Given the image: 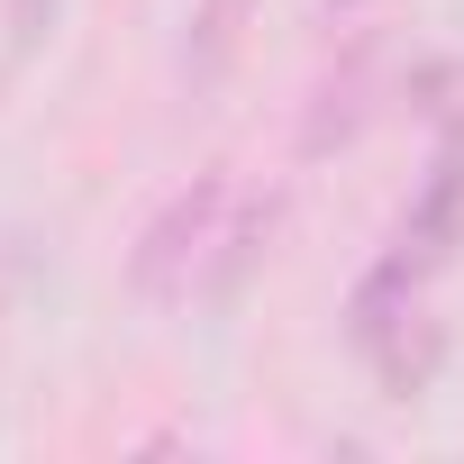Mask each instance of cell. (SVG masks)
I'll list each match as a JSON object with an SVG mask.
<instances>
[{
  "label": "cell",
  "mask_w": 464,
  "mask_h": 464,
  "mask_svg": "<svg viewBox=\"0 0 464 464\" xmlns=\"http://www.w3.org/2000/svg\"><path fill=\"white\" fill-rule=\"evenodd\" d=\"M227 200H237V182L209 164V173H191V182H182V191L146 218V237H137V256H128V283H137L146 301H182V292L200 283L209 246H227V237H218Z\"/></svg>",
  "instance_id": "1"
},
{
  "label": "cell",
  "mask_w": 464,
  "mask_h": 464,
  "mask_svg": "<svg viewBox=\"0 0 464 464\" xmlns=\"http://www.w3.org/2000/svg\"><path fill=\"white\" fill-rule=\"evenodd\" d=\"M455 237H464V128L446 137V155H437V173H428L419 209L401 218V246H410L419 265H437V256H446Z\"/></svg>",
  "instance_id": "2"
},
{
  "label": "cell",
  "mask_w": 464,
  "mask_h": 464,
  "mask_svg": "<svg viewBox=\"0 0 464 464\" xmlns=\"http://www.w3.org/2000/svg\"><path fill=\"white\" fill-rule=\"evenodd\" d=\"M364 92H373V46H355V55H346V73H337V82H319V110H310V128H301V155L346 146V137L364 128Z\"/></svg>",
  "instance_id": "3"
},
{
  "label": "cell",
  "mask_w": 464,
  "mask_h": 464,
  "mask_svg": "<svg viewBox=\"0 0 464 464\" xmlns=\"http://www.w3.org/2000/svg\"><path fill=\"white\" fill-rule=\"evenodd\" d=\"M227 19H237V0H209V10H200V64H191V82H218V64L237 55V28H227Z\"/></svg>",
  "instance_id": "4"
},
{
  "label": "cell",
  "mask_w": 464,
  "mask_h": 464,
  "mask_svg": "<svg viewBox=\"0 0 464 464\" xmlns=\"http://www.w3.org/2000/svg\"><path fill=\"white\" fill-rule=\"evenodd\" d=\"M55 28V0H10V46H37Z\"/></svg>",
  "instance_id": "5"
}]
</instances>
